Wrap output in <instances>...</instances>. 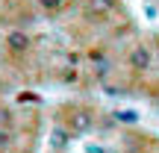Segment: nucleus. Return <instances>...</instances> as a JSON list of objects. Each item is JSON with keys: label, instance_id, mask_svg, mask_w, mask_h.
Returning <instances> with one entry per match:
<instances>
[{"label": "nucleus", "instance_id": "nucleus-3", "mask_svg": "<svg viewBox=\"0 0 159 153\" xmlns=\"http://www.w3.org/2000/svg\"><path fill=\"white\" fill-rule=\"evenodd\" d=\"M97 124L94 112H91L89 106H74L68 112V133H80V136H85V133H91Z\"/></svg>", "mask_w": 159, "mask_h": 153}, {"label": "nucleus", "instance_id": "nucleus-1", "mask_svg": "<svg viewBox=\"0 0 159 153\" xmlns=\"http://www.w3.org/2000/svg\"><path fill=\"white\" fill-rule=\"evenodd\" d=\"M124 65L133 71V74H150L156 65V50L144 41H136L133 47H127L124 53Z\"/></svg>", "mask_w": 159, "mask_h": 153}, {"label": "nucleus", "instance_id": "nucleus-6", "mask_svg": "<svg viewBox=\"0 0 159 153\" xmlns=\"http://www.w3.org/2000/svg\"><path fill=\"white\" fill-rule=\"evenodd\" d=\"M156 109H159V97H156Z\"/></svg>", "mask_w": 159, "mask_h": 153}, {"label": "nucleus", "instance_id": "nucleus-2", "mask_svg": "<svg viewBox=\"0 0 159 153\" xmlns=\"http://www.w3.org/2000/svg\"><path fill=\"white\" fill-rule=\"evenodd\" d=\"M33 33H27V29L21 27H9L3 33V50L9 53L12 59H27L30 53H33Z\"/></svg>", "mask_w": 159, "mask_h": 153}, {"label": "nucleus", "instance_id": "nucleus-4", "mask_svg": "<svg viewBox=\"0 0 159 153\" xmlns=\"http://www.w3.org/2000/svg\"><path fill=\"white\" fill-rule=\"evenodd\" d=\"M85 12L91 18H97V21H106V18H112L118 12V3L115 0H85Z\"/></svg>", "mask_w": 159, "mask_h": 153}, {"label": "nucleus", "instance_id": "nucleus-5", "mask_svg": "<svg viewBox=\"0 0 159 153\" xmlns=\"http://www.w3.org/2000/svg\"><path fill=\"white\" fill-rule=\"evenodd\" d=\"M35 3H39L44 12H50V15H59V12H65L68 0H35Z\"/></svg>", "mask_w": 159, "mask_h": 153}]
</instances>
